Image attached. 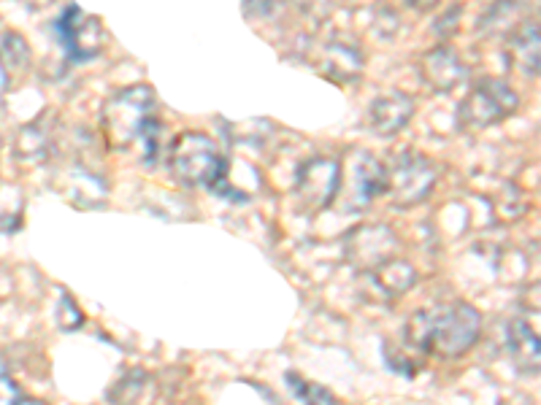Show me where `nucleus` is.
Masks as SVG:
<instances>
[{
    "instance_id": "1",
    "label": "nucleus",
    "mask_w": 541,
    "mask_h": 405,
    "mask_svg": "<svg viewBox=\"0 0 541 405\" xmlns=\"http://www.w3.org/2000/svg\"><path fill=\"white\" fill-rule=\"evenodd\" d=\"M482 333V316L468 303L428 308L406 322V341L414 349L433 351L439 357H460L466 354Z\"/></svg>"
},
{
    "instance_id": "2",
    "label": "nucleus",
    "mask_w": 541,
    "mask_h": 405,
    "mask_svg": "<svg viewBox=\"0 0 541 405\" xmlns=\"http://www.w3.org/2000/svg\"><path fill=\"white\" fill-rule=\"evenodd\" d=\"M168 168L174 173V179L187 187H209L214 192H225V184H228V160L222 157L209 135L203 133L176 135L168 152Z\"/></svg>"
},
{
    "instance_id": "3",
    "label": "nucleus",
    "mask_w": 541,
    "mask_h": 405,
    "mask_svg": "<svg viewBox=\"0 0 541 405\" xmlns=\"http://www.w3.org/2000/svg\"><path fill=\"white\" fill-rule=\"evenodd\" d=\"M103 135L114 149H128L155 119V92L147 84H133L114 92L103 106Z\"/></svg>"
},
{
    "instance_id": "4",
    "label": "nucleus",
    "mask_w": 541,
    "mask_h": 405,
    "mask_svg": "<svg viewBox=\"0 0 541 405\" xmlns=\"http://www.w3.org/2000/svg\"><path fill=\"white\" fill-rule=\"evenodd\" d=\"M517 106H520V98L506 81L482 79L460 103L458 119L468 130H485V127H493L504 122L506 117H512Z\"/></svg>"
},
{
    "instance_id": "5",
    "label": "nucleus",
    "mask_w": 541,
    "mask_h": 405,
    "mask_svg": "<svg viewBox=\"0 0 541 405\" xmlns=\"http://www.w3.org/2000/svg\"><path fill=\"white\" fill-rule=\"evenodd\" d=\"M55 36L71 63H90L101 57L106 46V30L98 17H92L79 6H68L55 19Z\"/></svg>"
},
{
    "instance_id": "6",
    "label": "nucleus",
    "mask_w": 541,
    "mask_h": 405,
    "mask_svg": "<svg viewBox=\"0 0 541 405\" xmlns=\"http://www.w3.org/2000/svg\"><path fill=\"white\" fill-rule=\"evenodd\" d=\"M436 187V168L420 152H401L387 165V192L395 206H417Z\"/></svg>"
},
{
    "instance_id": "7",
    "label": "nucleus",
    "mask_w": 541,
    "mask_h": 405,
    "mask_svg": "<svg viewBox=\"0 0 541 405\" xmlns=\"http://www.w3.org/2000/svg\"><path fill=\"white\" fill-rule=\"evenodd\" d=\"M341 187V162L333 157H312L298 168L295 195L306 211H322L336 198Z\"/></svg>"
},
{
    "instance_id": "8",
    "label": "nucleus",
    "mask_w": 541,
    "mask_h": 405,
    "mask_svg": "<svg viewBox=\"0 0 541 405\" xmlns=\"http://www.w3.org/2000/svg\"><path fill=\"white\" fill-rule=\"evenodd\" d=\"M398 241L390 227L385 225H368L360 227L352 233L347 243L349 260L355 262L360 270H374L376 265L393 260V252Z\"/></svg>"
},
{
    "instance_id": "9",
    "label": "nucleus",
    "mask_w": 541,
    "mask_h": 405,
    "mask_svg": "<svg viewBox=\"0 0 541 405\" xmlns=\"http://www.w3.org/2000/svg\"><path fill=\"white\" fill-rule=\"evenodd\" d=\"M420 76L431 90L450 92L468 79V65L450 46H439L420 60Z\"/></svg>"
},
{
    "instance_id": "10",
    "label": "nucleus",
    "mask_w": 541,
    "mask_h": 405,
    "mask_svg": "<svg viewBox=\"0 0 541 405\" xmlns=\"http://www.w3.org/2000/svg\"><path fill=\"white\" fill-rule=\"evenodd\" d=\"M509 65L517 71L533 79L539 76V63H541V38H539V22L536 19H525L523 25L514 27L509 33Z\"/></svg>"
},
{
    "instance_id": "11",
    "label": "nucleus",
    "mask_w": 541,
    "mask_h": 405,
    "mask_svg": "<svg viewBox=\"0 0 541 405\" xmlns=\"http://www.w3.org/2000/svg\"><path fill=\"white\" fill-rule=\"evenodd\" d=\"M412 117L414 103L404 92H390L385 98H376L371 108H368V125L379 135L401 133Z\"/></svg>"
},
{
    "instance_id": "12",
    "label": "nucleus",
    "mask_w": 541,
    "mask_h": 405,
    "mask_svg": "<svg viewBox=\"0 0 541 405\" xmlns=\"http://www.w3.org/2000/svg\"><path fill=\"white\" fill-rule=\"evenodd\" d=\"M320 71L328 79L339 81V84L358 81L360 73H363V54L355 46L344 44V41H331V44L322 46Z\"/></svg>"
},
{
    "instance_id": "13",
    "label": "nucleus",
    "mask_w": 541,
    "mask_h": 405,
    "mask_svg": "<svg viewBox=\"0 0 541 405\" xmlns=\"http://www.w3.org/2000/svg\"><path fill=\"white\" fill-rule=\"evenodd\" d=\"M506 351L517 368L523 373H539V338L531 324L523 319H514L506 327Z\"/></svg>"
},
{
    "instance_id": "14",
    "label": "nucleus",
    "mask_w": 541,
    "mask_h": 405,
    "mask_svg": "<svg viewBox=\"0 0 541 405\" xmlns=\"http://www.w3.org/2000/svg\"><path fill=\"white\" fill-rule=\"evenodd\" d=\"M371 281L379 287L382 295L395 297V295H404L406 289H412V284L417 281V273H414V268L409 265V262L387 260L371 270Z\"/></svg>"
},
{
    "instance_id": "15",
    "label": "nucleus",
    "mask_w": 541,
    "mask_h": 405,
    "mask_svg": "<svg viewBox=\"0 0 541 405\" xmlns=\"http://www.w3.org/2000/svg\"><path fill=\"white\" fill-rule=\"evenodd\" d=\"M525 19H528V11L523 0H498L482 19V30L487 36H509Z\"/></svg>"
},
{
    "instance_id": "16",
    "label": "nucleus",
    "mask_w": 541,
    "mask_h": 405,
    "mask_svg": "<svg viewBox=\"0 0 541 405\" xmlns=\"http://www.w3.org/2000/svg\"><path fill=\"white\" fill-rule=\"evenodd\" d=\"M387 192V165H382L374 157L368 160H360V165L355 168V195L360 198V203L366 206L379 195Z\"/></svg>"
},
{
    "instance_id": "17",
    "label": "nucleus",
    "mask_w": 541,
    "mask_h": 405,
    "mask_svg": "<svg viewBox=\"0 0 541 405\" xmlns=\"http://www.w3.org/2000/svg\"><path fill=\"white\" fill-rule=\"evenodd\" d=\"M149 395V376L144 370H133L130 376L117 381V387L111 389L109 397L114 405H141Z\"/></svg>"
},
{
    "instance_id": "18",
    "label": "nucleus",
    "mask_w": 541,
    "mask_h": 405,
    "mask_svg": "<svg viewBox=\"0 0 541 405\" xmlns=\"http://www.w3.org/2000/svg\"><path fill=\"white\" fill-rule=\"evenodd\" d=\"M285 381L301 405H336V397H333L331 389H325L322 384H314V381H306L301 373H287Z\"/></svg>"
},
{
    "instance_id": "19",
    "label": "nucleus",
    "mask_w": 541,
    "mask_h": 405,
    "mask_svg": "<svg viewBox=\"0 0 541 405\" xmlns=\"http://www.w3.org/2000/svg\"><path fill=\"white\" fill-rule=\"evenodd\" d=\"M14 149H17V157H22L25 162L44 160L46 152H49V135L44 133V127L41 125L22 127Z\"/></svg>"
},
{
    "instance_id": "20",
    "label": "nucleus",
    "mask_w": 541,
    "mask_h": 405,
    "mask_svg": "<svg viewBox=\"0 0 541 405\" xmlns=\"http://www.w3.org/2000/svg\"><path fill=\"white\" fill-rule=\"evenodd\" d=\"M0 52H3L6 63H9V68H14V71H19V68H25V65L30 63V46L19 33H6L3 41H0ZM3 57H0V60H3Z\"/></svg>"
},
{
    "instance_id": "21",
    "label": "nucleus",
    "mask_w": 541,
    "mask_h": 405,
    "mask_svg": "<svg viewBox=\"0 0 541 405\" xmlns=\"http://www.w3.org/2000/svg\"><path fill=\"white\" fill-rule=\"evenodd\" d=\"M55 322L60 324V330H65V333H71V330H76V327H82L84 316L82 311H79V306L74 303V297L71 295H60V306H57L55 311Z\"/></svg>"
},
{
    "instance_id": "22",
    "label": "nucleus",
    "mask_w": 541,
    "mask_h": 405,
    "mask_svg": "<svg viewBox=\"0 0 541 405\" xmlns=\"http://www.w3.org/2000/svg\"><path fill=\"white\" fill-rule=\"evenodd\" d=\"M160 130H163V125H160V119H152L147 127H144V133H141V146H144V162L147 165H152V162L157 160V149H160Z\"/></svg>"
},
{
    "instance_id": "23",
    "label": "nucleus",
    "mask_w": 541,
    "mask_h": 405,
    "mask_svg": "<svg viewBox=\"0 0 541 405\" xmlns=\"http://www.w3.org/2000/svg\"><path fill=\"white\" fill-rule=\"evenodd\" d=\"M22 395H19L17 384L11 381V376L0 373V405H19Z\"/></svg>"
},
{
    "instance_id": "24",
    "label": "nucleus",
    "mask_w": 541,
    "mask_h": 405,
    "mask_svg": "<svg viewBox=\"0 0 541 405\" xmlns=\"http://www.w3.org/2000/svg\"><path fill=\"white\" fill-rule=\"evenodd\" d=\"M6 90H9V68L0 60V98L6 95Z\"/></svg>"
},
{
    "instance_id": "25",
    "label": "nucleus",
    "mask_w": 541,
    "mask_h": 405,
    "mask_svg": "<svg viewBox=\"0 0 541 405\" xmlns=\"http://www.w3.org/2000/svg\"><path fill=\"white\" fill-rule=\"evenodd\" d=\"M19 3H25L30 11H38V9H46V6H52L55 0H19Z\"/></svg>"
},
{
    "instance_id": "26",
    "label": "nucleus",
    "mask_w": 541,
    "mask_h": 405,
    "mask_svg": "<svg viewBox=\"0 0 541 405\" xmlns=\"http://www.w3.org/2000/svg\"><path fill=\"white\" fill-rule=\"evenodd\" d=\"M404 3H409L412 9H431V6H436L439 0H404Z\"/></svg>"
},
{
    "instance_id": "27",
    "label": "nucleus",
    "mask_w": 541,
    "mask_h": 405,
    "mask_svg": "<svg viewBox=\"0 0 541 405\" xmlns=\"http://www.w3.org/2000/svg\"><path fill=\"white\" fill-rule=\"evenodd\" d=\"M19 405H46L44 400H36V397H22V400H19Z\"/></svg>"
},
{
    "instance_id": "28",
    "label": "nucleus",
    "mask_w": 541,
    "mask_h": 405,
    "mask_svg": "<svg viewBox=\"0 0 541 405\" xmlns=\"http://www.w3.org/2000/svg\"><path fill=\"white\" fill-rule=\"evenodd\" d=\"M309 6H320V3H331V0H306Z\"/></svg>"
}]
</instances>
